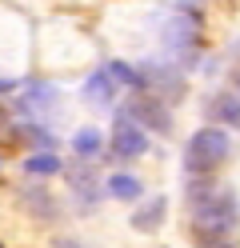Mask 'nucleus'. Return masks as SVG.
<instances>
[{
	"instance_id": "f257e3e1",
	"label": "nucleus",
	"mask_w": 240,
	"mask_h": 248,
	"mask_svg": "<svg viewBox=\"0 0 240 248\" xmlns=\"http://www.w3.org/2000/svg\"><path fill=\"white\" fill-rule=\"evenodd\" d=\"M236 220V196L232 192H216V196H204L196 216H192V228H196V240H220L224 232L232 228Z\"/></svg>"
},
{
	"instance_id": "f03ea898",
	"label": "nucleus",
	"mask_w": 240,
	"mask_h": 248,
	"mask_svg": "<svg viewBox=\"0 0 240 248\" xmlns=\"http://www.w3.org/2000/svg\"><path fill=\"white\" fill-rule=\"evenodd\" d=\"M228 132H220V128H200L196 136L188 140L184 148V168L192 176H200V172H212V168L228 156Z\"/></svg>"
},
{
	"instance_id": "7ed1b4c3",
	"label": "nucleus",
	"mask_w": 240,
	"mask_h": 248,
	"mask_svg": "<svg viewBox=\"0 0 240 248\" xmlns=\"http://www.w3.org/2000/svg\"><path fill=\"white\" fill-rule=\"evenodd\" d=\"M140 88H156L160 100H180L184 96V76L164 64H140Z\"/></svg>"
},
{
	"instance_id": "20e7f679",
	"label": "nucleus",
	"mask_w": 240,
	"mask_h": 248,
	"mask_svg": "<svg viewBox=\"0 0 240 248\" xmlns=\"http://www.w3.org/2000/svg\"><path fill=\"white\" fill-rule=\"evenodd\" d=\"M128 116H132L140 128H152V132H168L172 128L168 104L160 96H132V100H128Z\"/></svg>"
},
{
	"instance_id": "39448f33",
	"label": "nucleus",
	"mask_w": 240,
	"mask_h": 248,
	"mask_svg": "<svg viewBox=\"0 0 240 248\" xmlns=\"http://www.w3.org/2000/svg\"><path fill=\"white\" fill-rule=\"evenodd\" d=\"M112 148H116V156L136 160V156L148 152V136H144V128H140L132 116H120L116 128H112Z\"/></svg>"
},
{
	"instance_id": "423d86ee",
	"label": "nucleus",
	"mask_w": 240,
	"mask_h": 248,
	"mask_svg": "<svg viewBox=\"0 0 240 248\" xmlns=\"http://www.w3.org/2000/svg\"><path fill=\"white\" fill-rule=\"evenodd\" d=\"M160 32H164V44H168L172 52H180V56H192V44H196L200 28H196V20H192V16H168Z\"/></svg>"
},
{
	"instance_id": "0eeeda50",
	"label": "nucleus",
	"mask_w": 240,
	"mask_h": 248,
	"mask_svg": "<svg viewBox=\"0 0 240 248\" xmlns=\"http://www.w3.org/2000/svg\"><path fill=\"white\" fill-rule=\"evenodd\" d=\"M68 184H72V192L84 200V204H96V200H100V184H96L92 168H72V172H68Z\"/></svg>"
},
{
	"instance_id": "6e6552de",
	"label": "nucleus",
	"mask_w": 240,
	"mask_h": 248,
	"mask_svg": "<svg viewBox=\"0 0 240 248\" xmlns=\"http://www.w3.org/2000/svg\"><path fill=\"white\" fill-rule=\"evenodd\" d=\"M160 216H164V196H152L144 208H136L132 224H136V232H156L160 228Z\"/></svg>"
},
{
	"instance_id": "1a4fd4ad",
	"label": "nucleus",
	"mask_w": 240,
	"mask_h": 248,
	"mask_svg": "<svg viewBox=\"0 0 240 248\" xmlns=\"http://www.w3.org/2000/svg\"><path fill=\"white\" fill-rule=\"evenodd\" d=\"M84 96L96 104V108H104V104H112V76H108V68H100L92 76V80L84 84Z\"/></svg>"
},
{
	"instance_id": "9d476101",
	"label": "nucleus",
	"mask_w": 240,
	"mask_h": 248,
	"mask_svg": "<svg viewBox=\"0 0 240 248\" xmlns=\"http://www.w3.org/2000/svg\"><path fill=\"white\" fill-rule=\"evenodd\" d=\"M212 112H216V116H220L224 124H232V128H240V92H224V96H216Z\"/></svg>"
},
{
	"instance_id": "9b49d317",
	"label": "nucleus",
	"mask_w": 240,
	"mask_h": 248,
	"mask_svg": "<svg viewBox=\"0 0 240 248\" xmlns=\"http://www.w3.org/2000/svg\"><path fill=\"white\" fill-rule=\"evenodd\" d=\"M28 176H52V172H60V160L52 156V148H44V152H36V156H28Z\"/></svg>"
},
{
	"instance_id": "f8f14e48",
	"label": "nucleus",
	"mask_w": 240,
	"mask_h": 248,
	"mask_svg": "<svg viewBox=\"0 0 240 248\" xmlns=\"http://www.w3.org/2000/svg\"><path fill=\"white\" fill-rule=\"evenodd\" d=\"M100 132H96V128H80L76 136H72V148L80 152V156H92V152H100Z\"/></svg>"
},
{
	"instance_id": "ddd939ff",
	"label": "nucleus",
	"mask_w": 240,
	"mask_h": 248,
	"mask_svg": "<svg viewBox=\"0 0 240 248\" xmlns=\"http://www.w3.org/2000/svg\"><path fill=\"white\" fill-rule=\"evenodd\" d=\"M108 192L120 196V200H136L140 196V180H132V176H108Z\"/></svg>"
},
{
	"instance_id": "4468645a",
	"label": "nucleus",
	"mask_w": 240,
	"mask_h": 248,
	"mask_svg": "<svg viewBox=\"0 0 240 248\" xmlns=\"http://www.w3.org/2000/svg\"><path fill=\"white\" fill-rule=\"evenodd\" d=\"M108 76H112V80H120V84H132V88H140V68L124 64V60H112V64H108Z\"/></svg>"
},
{
	"instance_id": "2eb2a0df",
	"label": "nucleus",
	"mask_w": 240,
	"mask_h": 248,
	"mask_svg": "<svg viewBox=\"0 0 240 248\" xmlns=\"http://www.w3.org/2000/svg\"><path fill=\"white\" fill-rule=\"evenodd\" d=\"M0 144H16V124L8 120V108H0Z\"/></svg>"
},
{
	"instance_id": "dca6fc26",
	"label": "nucleus",
	"mask_w": 240,
	"mask_h": 248,
	"mask_svg": "<svg viewBox=\"0 0 240 248\" xmlns=\"http://www.w3.org/2000/svg\"><path fill=\"white\" fill-rule=\"evenodd\" d=\"M28 204L36 208V212H44V216H52V212H56V208H52V196H48V192H28Z\"/></svg>"
},
{
	"instance_id": "f3484780",
	"label": "nucleus",
	"mask_w": 240,
	"mask_h": 248,
	"mask_svg": "<svg viewBox=\"0 0 240 248\" xmlns=\"http://www.w3.org/2000/svg\"><path fill=\"white\" fill-rule=\"evenodd\" d=\"M24 136H28L32 144H44V148H52V132H48V128H36V124H28V128H24Z\"/></svg>"
},
{
	"instance_id": "a211bd4d",
	"label": "nucleus",
	"mask_w": 240,
	"mask_h": 248,
	"mask_svg": "<svg viewBox=\"0 0 240 248\" xmlns=\"http://www.w3.org/2000/svg\"><path fill=\"white\" fill-rule=\"evenodd\" d=\"M204 248H236V244H228V240H208Z\"/></svg>"
},
{
	"instance_id": "6ab92c4d",
	"label": "nucleus",
	"mask_w": 240,
	"mask_h": 248,
	"mask_svg": "<svg viewBox=\"0 0 240 248\" xmlns=\"http://www.w3.org/2000/svg\"><path fill=\"white\" fill-rule=\"evenodd\" d=\"M52 248H80V244H76V240H64V236H60V240H56Z\"/></svg>"
},
{
	"instance_id": "aec40b11",
	"label": "nucleus",
	"mask_w": 240,
	"mask_h": 248,
	"mask_svg": "<svg viewBox=\"0 0 240 248\" xmlns=\"http://www.w3.org/2000/svg\"><path fill=\"white\" fill-rule=\"evenodd\" d=\"M8 88H12V84H8V80H0V92H8Z\"/></svg>"
},
{
	"instance_id": "412c9836",
	"label": "nucleus",
	"mask_w": 240,
	"mask_h": 248,
	"mask_svg": "<svg viewBox=\"0 0 240 248\" xmlns=\"http://www.w3.org/2000/svg\"><path fill=\"white\" fill-rule=\"evenodd\" d=\"M236 92H240V76H236Z\"/></svg>"
}]
</instances>
